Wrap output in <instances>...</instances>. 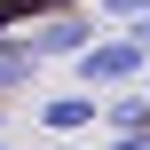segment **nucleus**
Segmentation results:
<instances>
[{"label": "nucleus", "instance_id": "3", "mask_svg": "<svg viewBox=\"0 0 150 150\" xmlns=\"http://www.w3.org/2000/svg\"><path fill=\"white\" fill-rule=\"evenodd\" d=\"M95 119H103V95H87V87L40 103V127H47V134H79V127H95Z\"/></svg>", "mask_w": 150, "mask_h": 150}, {"label": "nucleus", "instance_id": "1", "mask_svg": "<svg viewBox=\"0 0 150 150\" xmlns=\"http://www.w3.org/2000/svg\"><path fill=\"white\" fill-rule=\"evenodd\" d=\"M150 79V47L134 32H103L87 55H79V87L87 95H119V87H142Z\"/></svg>", "mask_w": 150, "mask_h": 150}, {"label": "nucleus", "instance_id": "2", "mask_svg": "<svg viewBox=\"0 0 150 150\" xmlns=\"http://www.w3.org/2000/svg\"><path fill=\"white\" fill-rule=\"evenodd\" d=\"M95 40H103V24H95V16H79V8H55V16H40V24H32V55H40V63H63V55L79 63Z\"/></svg>", "mask_w": 150, "mask_h": 150}, {"label": "nucleus", "instance_id": "6", "mask_svg": "<svg viewBox=\"0 0 150 150\" xmlns=\"http://www.w3.org/2000/svg\"><path fill=\"white\" fill-rule=\"evenodd\" d=\"M103 150H150V134H103Z\"/></svg>", "mask_w": 150, "mask_h": 150}, {"label": "nucleus", "instance_id": "5", "mask_svg": "<svg viewBox=\"0 0 150 150\" xmlns=\"http://www.w3.org/2000/svg\"><path fill=\"white\" fill-rule=\"evenodd\" d=\"M32 79H40L32 40H0V95H16V87H32Z\"/></svg>", "mask_w": 150, "mask_h": 150}, {"label": "nucleus", "instance_id": "7", "mask_svg": "<svg viewBox=\"0 0 150 150\" xmlns=\"http://www.w3.org/2000/svg\"><path fill=\"white\" fill-rule=\"evenodd\" d=\"M0 150H16V142H0Z\"/></svg>", "mask_w": 150, "mask_h": 150}, {"label": "nucleus", "instance_id": "8", "mask_svg": "<svg viewBox=\"0 0 150 150\" xmlns=\"http://www.w3.org/2000/svg\"><path fill=\"white\" fill-rule=\"evenodd\" d=\"M142 87H150V79H142Z\"/></svg>", "mask_w": 150, "mask_h": 150}, {"label": "nucleus", "instance_id": "4", "mask_svg": "<svg viewBox=\"0 0 150 150\" xmlns=\"http://www.w3.org/2000/svg\"><path fill=\"white\" fill-rule=\"evenodd\" d=\"M103 127H111V134H150V87L103 95Z\"/></svg>", "mask_w": 150, "mask_h": 150}]
</instances>
